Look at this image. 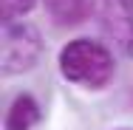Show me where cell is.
Masks as SVG:
<instances>
[{
    "mask_svg": "<svg viewBox=\"0 0 133 130\" xmlns=\"http://www.w3.org/2000/svg\"><path fill=\"white\" fill-rule=\"evenodd\" d=\"M37 122H40V105H37V99L28 96V93H20L9 105L6 127L3 130H34Z\"/></svg>",
    "mask_w": 133,
    "mask_h": 130,
    "instance_id": "cell-4",
    "label": "cell"
},
{
    "mask_svg": "<svg viewBox=\"0 0 133 130\" xmlns=\"http://www.w3.org/2000/svg\"><path fill=\"white\" fill-rule=\"evenodd\" d=\"M59 74L79 88L102 91L116 74V62L108 45L88 37H77L59 51Z\"/></svg>",
    "mask_w": 133,
    "mask_h": 130,
    "instance_id": "cell-1",
    "label": "cell"
},
{
    "mask_svg": "<svg viewBox=\"0 0 133 130\" xmlns=\"http://www.w3.org/2000/svg\"><path fill=\"white\" fill-rule=\"evenodd\" d=\"M94 9V0H45V11L59 26H77Z\"/></svg>",
    "mask_w": 133,
    "mask_h": 130,
    "instance_id": "cell-5",
    "label": "cell"
},
{
    "mask_svg": "<svg viewBox=\"0 0 133 130\" xmlns=\"http://www.w3.org/2000/svg\"><path fill=\"white\" fill-rule=\"evenodd\" d=\"M43 57V37L31 23H6L3 28V74L31 71Z\"/></svg>",
    "mask_w": 133,
    "mask_h": 130,
    "instance_id": "cell-2",
    "label": "cell"
},
{
    "mask_svg": "<svg viewBox=\"0 0 133 130\" xmlns=\"http://www.w3.org/2000/svg\"><path fill=\"white\" fill-rule=\"evenodd\" d=\"M34 3H37V0H0L3 20H6V23H14L17 17H23V14H28V11L34 9Z\"/></svg>",
    "mask_w": 133,
    "mask_h": 130,
    "instance_id": "cell-6",
    "label": "cell"
},
{
    "mask_svg": "<svg viewBox=\"0 0 133 130\" xmlns=\"http://www.w3.org/2000/svg\"><path fill=\"white\" fill-rule=\"evenodd\" d=\"M94 14L110 45L133 54V0H94Z\"/></svg>",
    "mask_w": 133,
    "mask_h": 130,
    "instance_id": "cell-3",
    "label": "cell"
}]
</instances>
